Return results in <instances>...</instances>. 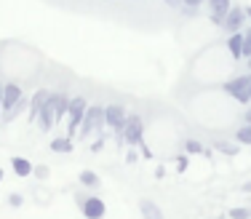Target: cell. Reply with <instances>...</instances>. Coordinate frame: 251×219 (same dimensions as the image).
Segmentation results:
<instances>
[{
    "label": "cell",
    "instance_id": "6da1fadb",
    "mask_svg": "<svg viewBox=\"0 0 251 219\" xmlns=\"http://www.w3.org/2000/svg\"><path fill=\"white\" fill-rule=\"evenodd\" d=\"M97 131H104V107H101V104H88L86 115H83V123H80V128H77V137L88 139Z\"/></svg>",
    "mask_w": 251,
    "mask_h": 219
},
{
    "label": "cell",
    "instance_id": "7a4b0ae2",
    "mask_svg": "<svg viewBox=\"0 0 251 219\" xmlns=\"http://www.w3.org/2000/svg\"><path fill=\"white\" fill-rule=\"evenodd\" d=\"M222 91L230 94L235 102L249 104V102H251V73L238 75V78H230L227 83H222Z\"/></svg>",
    "mask_w": 251,
    "mask_h": 219
},
{
    "label": "cell",
    "instance_id": "3957f363",
    "mask_svg": "<svg viewBox=\"0 0 251 219\" xmlns=\"http://www.w3.org/2000/svg\"><path fill=\"white\" fill-rule=\"evenodd\" d=\"M86 110H88V102H86L83 97L70 99V107H67V137H70V139L77 137V128H80V123H83Z\"/></svg>",
    "mask_w": 251,
    "mask_h": 219
},
{
    "label": "cell",
    "instance_id": "277c9868",
    "mask_svg": "<svg viewBox=\"0 0 251 219\" xmlns=\"http://www.w3.org/2000/svg\"><path fill=\"white\" fill-rule=\"evenodd\" d=\"M123 142L128 147H136L139 142H145V121L142 115H128L123 123Z\"/></svg>",
    "mask_w": 251,
    "mask_h": 219
},
{
    "label": "cell",
    "instance_id": "5b68a950",
    "mask_svg": "<svg viewBox=\"0 0 251 219\" xmlns=\"http://www.w3.org/2000/svg\"><path fill=\"white\" fill-rule=\"evenodd\" d=\"M59 94H51L49 99H46V104H43V110H40V115H38V121L35 123H40V131H51L53 126L59 123Z\"/></svg>",
    "mask_w": 251,
    "mask_h": 219
},
{
    "label": "cell",
    "instance_id": "8992f818",
    "mask_svg": "<svg viewBox=\"0 0 251 219\" xmlns=\"http://www.w3.org/2000/svg\"><path fill=\"white\" fill-rule=\"evenodd\" d=\"M249 24V19H246V11L241 8V5H232L230 8V14L225 16V24L222 29L227 35H232V32H243V27Z\"/></svg>",
    "mask_w": 251,
    "mask_h": 219
},
{
    "label": "cell",
    "instance_id": "52a82bcc",
    "mask_svg": "<svg viewBox=\"0 0 251 219\" xmlns=\"http://www.w3.org/2000/svg\"><path fill=\"white\" fill-rule=\"evenodd\" d=\"M126 118H128V112H126L123 104H107L104 107V126L110 128V131H121Z\"/></svg>",
    "mask_w": 251,
    "mask_h": 219
},
{
    "label": "cell",
    "instance_id": "ba28073f",
    "mask_svg": "<svg viewBox=\"0 0 251 219\" xmlns=\"http://www.w3.org/2000/svg\"><path fill=\"white\" fill-rule=\"evenodd\" d=\"M230 8H232V0H208V19H211V24L222 27Z\"/></svg>",
    "mask_w": 251,
    "mask_h": 219
},
{
    "label": "cell",
    "instance_id": "9c48e42d",
    "mask_svg": "<svg viewBox=\"0 0 251 219\" xmlns=\"http://www.w3.org/2000/svg\"><path fill=\"white\" fill-rule=\"evenodd\" d=\"M104 214H107V206L101 198L88 195V198L83 200V219H104Z\"/></svg>",
    "mask_w": 251,
    "mask_h": 219
},
{
    "label": "cell",
    "instance_id": "30bf717a",
    "mask_svg": "<svg viewBox=\"0 0 251 219\" xmlns=\"http://www.w3.org/2000/svg\"><path fill=\"white\" fill-rule=\"evenodd\" d=\"M19 99H22L19 83H3V115H8V112L19 104Z\"/></svg>",
    "mask_w": 251,
    "mask_h": 219
},
{
    "label": "cell",
    "instance_id": "8fae6325",
    "mask_svg": "<svg viewBox=\"0 0 251 219\" xmlns=\"http://www.w3.org/2000/svg\"><path fill=\"white\" fill-rule=\"evenodd\" d=\"M49 97H51L49 88H38V91L32 94V99H29V107H27V121H29V123L38 121V115H40V110H43V104H46V99H49Z\"/></svg>",
    "mask_w": 251,
    "mask_h": 219
},
{
    "label": "cell",
    "instance_id": "7c38bea8",
    "mask_svg": "<svg viewBox=\"0 0 251 219\" xmlns=\"http://www.w3.org/2000/svg\"><path fill=\"white\" fill-rule=\"evenodd\" d=\"M139 211H142V219H166L163 209H160L155 200H150V198H142L139 200Z\"/></svg>",
    "mask_w": 251,
    "mask_h": 219
},
{
    "label": "cell",
    "instance_id": "4fadbf2b",
    "mask_svg": "<svg viewBox=\"0 0 251 219\" xmlns=\"http://www.w3.org/2000/svg\"><path fill=\"white\" fill-rule=\"evenodd\" d=\"M227 51L232 54V59H235V62H241V59H243V32L227 35Z\"/></svg>",
    "mask_w": 251,
    "mask_h": 219
},
{
    "label": "cell",
    "instance_id": "5bb4252c",
    "mask_svg": "<svg viewBox=\"0 0 251 219\" xmlns=\"http://www.w3.org/2000/svg\"><path fill=\"white\" fill-rule=\"evenodd\" d=\"M11 169H14V174H16V176H32L35 166L29 163L27 158H22V155H14V158H11Z\"/></svg>",
    "mask_w": 251,
    "mask_h": 219
},
{
    "label": "cell",
    "instance_id": "9a60e30c",
    "mask_svg": "<svg viewBox=\"0 0 251 219\" xmlns=\"http://www.w3.org/2000/svg\"><path fill=\"white\" fill-rule=\"evenodd\" d=\"M73 150H75V147H73V139H70V137H56L51 142V152H59V155L64 152V155H70Z\"/></svg>",
    "mask_w": 251,
    "mask_h": 219
},
{
    "label": "cell",
    "instance_id": "2e32d148",
    "mask_svg": "<svg viewBox=\"0 0 251 219\" xmlns=\"http://www.w3.org/2000/svg\"><path fill=\"white\" fill-rule=\"evenodd\" d=\"M214 150H219L222 155H227V158H235L238 152H241V147H238V142L232 145V142H225V139H219V142H214Z\"/></svg>",
    "mask_w": 251,
    "mask_h": 219
},
{
    "label": "cell",
    "instance_id": "e0dca14e",
    "mask_svg": "<svg viewBox=\"0 0 251 219\" xmlns=\"http://www.w3.org/2000/svg\"><path fill=\"white\" fill-rule=\"evenodd\" d=\"M80 185H83V187H91V190H97V187L101 185V179H99L97 174H94V171L83 169V171H80Z\"/></svg>",
    "mask_w": 251,
    "mask_h": 219
},
{
    "label": "cell",
    "instance_id": "ac0fdd59",
    "mask_svg": "<svg viewBox=\"0 0 251 219\" xmlns=\"http://www.w3.org/2000/svg\"><path fill=\"white\" fill-rule=\"evenodd\" d=\"M235 142H238V145H243V147H251V126H249V123L235 131Z\"/></svg>",
    "mask_w": 251,
    "mask_h": 219
},
{
    "label": "cell",
    "instance_id": "d6986e66",
    "mask_svg": "<svg viewBox=\"0 0 251 219\" xmlns=\"http://www.w3.org/2000/svg\"><path fill=\"white\" fill-rule=\"evenodd\" d=\"M203 150H206V147H203L198 139H187V142H184V152H187V155H203Z\"/></svg>",
    "mask_w": 251,
    "mask_h": 219
},
{
    "label": "cell",
    "instance_id": "ffe728a7",
    "mask_svg": "<svg viewBox=\"0 0 251 219\" xmlns=\"http://www.w3.org/2000/svg\"><path fill=\"white\" fill-rule=\"evenodd\" d=\"M243 59H251V24L243 27Z\"/></svg>",
    "mask_w": 251,
    "mask_h": 219
},
{
    "label": "cell",
    "instance_id": "44dd1931",
    "mask_svg": "<svg viewBox=\"0 0 251 219\" xmlns=\"http://www.w3.org/2000/svg\"><path fill=\"white\" fill-rule=\"evenodd\" d=\"M198 8L201 5H179V11H182V16H187V19H195V16H198Z\"/></svg>",
    "mask_w": 251,
    "mask_h": 219
},
{
    "label": "cell",
    "instance_id": "7402d4cb",
    "mask_svg": "<svg viewBox=\"0 0 251 219\" xmlns=\"http://www.w3.org/2000/svg\"><path fill=\"white\" fill-rule=\"evenodd\" d=\"M230 219H251V209H232Z\"/></svg>",
    "mask_w": 251,
    "mask_h": 219
},
{
    "label": "cell",
    "instance_id": "603a6c76",
    "mask_svg": "<svg viewBox=\"0 0 251 219\" xmlns=\"http://www.w3.org/2000/svg\"><path fill=\"white\" fill-rule=\"evenodd\" d=\"M38 179H49V166H35V171H32Z\"/></svg>",
    "mask_w": 251,
    "mask_h": 219
},
{
    "label": "cell",
    "instance_id": "cb8c5ba5",
    "mask_svg": "<svg viewBox=\"0 0 251 219\" xmlns=\"http://www.w3.org/2000/svg\"><path fill=\"white\" fill-rule=\"evenodd\" d=\"M22 203H25V198H22V195H8V206H14V209H16V206H22Z\"/></svg>",
    "mask_w": 251,
    "mask_h": 219
},
{
    "label": "cell",
    "instance_id": "d4e9b609",
    "mask_svg": "<svg viewBox=\"0 0 251 219\" xmlns=\"http://www.w3.org/2000/svg\"><path fill=\"white\" fill-rule=\"evenodd\" d=\"M139 147H142V158H147V161H150V158H152V150H147L145 142H139Z\"/></svg>",
    "mask_w": 251,
    "mask_h": 219
},
{
    "label": "cell",
    "instance_id": "484cf974",
    "mask_svg": "<svg viewBox=\"0 0 251 219\" xmlns=\"http://www.w3.org/2000/svg\"><path fill=\"white\" fill-rule=\"evenodd\" d=\"M176 166H179V171H187V158L179 155V158H176Z\"/></svg>",
    "mask_w": 251,
    "mask_h": 219
},
{
    "label": "cell",
    "instance_id": "4316f807",
    "mask_svg": "<svg viewBox=\"0 0 251 219\" xmlns=\"http://www.w3.org/2000/svg\"><path fill=\"white\" fill-rule=\"evenodd\" d=\"M101 147H104V139H97V142H94V145H91V152H99Z\"/></svg>",
    "mask_w": 251,
    "mask_h": 219
},
{
    "label": "cell",
    "instance_id": "83f0119b",
    "mask_svg": "<svg viewBox=\"0 0 251 219\" xmlns=\"http://www.w3.org/2000/svg\"><path fill=\"white\" fill-rule=\"evenodd\" d=\"M163 3H166V5H169V8H179V5H182V3H184V0H163Z\"/></svg>",
    "mask_w": 251,
    "mask_h": 219
},
{
    "label": "cell",
    "instance_id": "f1b7e54d",
    "mask_svg": "<svg viewBox=\"0 0 251 219\" xmlns=\"http://www.w3.org/2000/svg\"><path fill=\"white\" fill-rule=\"evenodd\" d=\"M0 123H3V83H0Z\"/></svg>",
    "mask_w": 251,
    "mask_h": 219
},
{
    "label": "cell",
    "instance_id": "f546056e",
    "mask_svg": "<svg viewBox=\"0 0 251 219\" xmlns=\"http://www.w3.org/2000/svg\"><path fill=\"white\" fill-rule=\"evenodd\" d=\"M203 3H208V0H184V5H203Z\"/></svg>",
    "mask_w": 251,
    "mask_h": 219
},
{
    "label": "cell",
    "instance_id": "4dcf8cb0",
    "mask_svg": "<svg viewBox=\"0 0 251 219\" xmlns=\"http://www.w3.org/2000/svg\"><path fill=\"white\" fill-rule=\"evenodd\" d=\"M243 121H246L249 126H251V104H249V107H246V112H243Z\"/></svg>",
    "mask_w": 251,
    "mask_h": 219
},
{
    "label": "cell",
    "instance_id": "1f68e13d",
    "mask_svg": "<svg viewBox=\"0 0 251 219\" xmlns=\"http://www.w3.org/2000/svg\"><path fill=\"white\" fill-rule=\"evenodd\" d=\"M243 11H246V19H249V24H251V5H249V8H243Z\"/></svg>",
    "mask_w": 251,
    "mask_h": 219
},
{
    "label": "cell",
    "instance_id": "d6a6232c",
    "mask_svg": "<svg viewBox=\"0 0 251 219\" xmlns=\"http://www.w3.org/2000/svg\"><path fill=\"white\" fill-rule=\"evenodd\" d=\"M243 193H251V182H246V185H243Z\"/></svg>",
    "mask_w": 251,
    "mask_h": 219
},
{
    "label": "cell",
    "instance_id": "836d02e7",
    "mask_svg": "<svg viewBox=\"0 0 251 219\" xmlns=\"http://www.w3.org/2000/svg\"><path fill=\"white\" fill-rule=\"evenodd\" d=\"M246 64H249V73H251V59H249V62H246Z\"/></svg>",
    "mask_w": 251,
    "mask_h": 219
},
{
    "label": "cell",
    "instance_id": "e575fe53",
    "mask_svg": "<svg viewBox=\"0 0 251 219\" xmlns=\"http://www.w3.org/2000/svg\"><path fill=\"white\" fill-rule=\"evenodd\" d=\"M0 182H3V169H0Z\"/></svg>",
    "mask_w": 251,
    "mask_h": 219
}]
</instances>
